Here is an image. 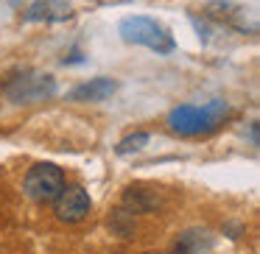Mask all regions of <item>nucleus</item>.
I'll return each instance as SVG.
<instances>
[{
	"instance_id": "1",
	"label": "nucleus",
	"mask_w": 260,
	"mask_h": 254,
	"mask_svg": "<svg viewBox=\"0 0 260 254\" xmlns=\"http://www.w3.org/2000/svg\"><path fill=\"white\" fill-rule=\"evenodd\" d=\"M230 115V106L224 101H207V103H182L168 115V129L179 137H202L215 131L224 118Z\"/></svg>"
},
{
	"instance_id": "2",
	"label": "nucleus",
	"mask_w": 260,
	"mask_h": 254,
	"mask_svg": "<svg viewBox=\"0 0 260 254\" xmlns=\"http://www.w3.org/2000/svg\"><path fill=\"white\" fill-rule=\"evenodd\" d=\"M118 31H120V37H123V42L151 48V51H157V53H171L176 48V42H174V37L168 34V28H162V25L151 17H126V20H120Z\"/></svg>"
},
{
	"instance_id": "3",
	"label": "nucleus",
	"mask_w": 260,
	"mask_h": 254,
	"mask_svg": "<svg viewBox=\"0 0 260 254\" xmlns=\"http://www.w3.org/2000/svg\"><path fill=\"white\" fill-rule=\"evenodd\" d=\"M23 190L31 201L37 204H48L64 190V170L56 168L51 162H40L25 173L23 179Z\"/></svg>"
},
{
	"instance_id": "4",
	"label": "nucleus",
	"mask_w": 260,
	"mask_h": 254,
	"mask_svg": "<svg viewBox=\"0 0 260 254\" xmlns=\"http://www.w3.org/2000/svg\"><path fill=\"white\" fill-rule=\"evenodd\" d=\"M56 92V79L42 73H20L14 79H9V84H3V95L12 103H34L45 101Z\"/></svg>"
},
{
	"instance_id": "5",
	"label": "nucleus",
	"mask_w": 260,
	"mask_h": 254,
	"mask_svg": "<svg viewBox=\"0 0 260 254\" xmlns=\"http://www.w3.org/2000/svg\"><path fill=\"white\" fill-rule=\"evenodd\" d=\"M56 207H53V212H56V218L62 221V224H79V221H84L87 215H90L92 209V201H90V193L84 190V187H68L64 185V190L59 193L56 198Z\"/></svg>"
},
{
	"instance_id": "6",
	"label": "nucleus",
	"mask_w": 260,
	"mask_h": 254,
	"mask_svg": "<svg viewBox=\"0 0 260 254\" xmlns=\"http://www.w3.org/2000/svg\"><path fill=\"white\" fill-rule=\"evenodd\" d=\"M73 17V6L68 0H37L25 9V23H64Z\"/></svg>"
},
{
	"instance_id": "7",
	"label": "nucleus",
	"mask_w": 260,
	"mask_h": 254,
	"mask_svg": "<svg viewBox=\"0 0 260 254\" xmlns=\"http://www.w3.org/2000/svg\"><path fill=\"white\" fill-rule=\"evenodd\" d=\"M115 90H118V84H115L112 79H90L87 84H81V87H76L73 92H70V101H90V103H95V101H107L109 95H115Z\"/></svg>"
},
{
	"instance_id": "8",
	"label": "nucleus",
	"mask_w": 260,
	"mask_h": 254,
	"mask_svg": "<svg viewBox=\"0 0 260 254\" xmlns=\"http://www.w3.org/2000/svg\"><path fill=\"white\" fill-rule=\"evenodd\" d=\"M123 204L129 212H140V215H148L159 207V198L154 190H143V187H129L123 193Z\"/></svg>"
},
{
	"instance_id": "9",
	"label": "nucleus",
	"mask_w": 260,
	"mask_h": 254,
	"mask_svg": "<svg viewBox=\"0 0 260 254\" xmlns=\"http://www.w3.org/2000/svg\"><path fill=\"white\" fill-rule=\"evenodd\" d=\"M210 248V235L207 232H185L176 243V254H202Z\"/></svg>"
},
{
	"instance_id": "10",
	"label": "nucleus",
	"mask_w": 260,
	"mask_h": 254,
	"mask_svg": "<svg viewBox=\"0 0 260 254\" xmlns=\"http://www.w3.org/2000/svg\"><path fill=\"white\" fill-rule=\"evenodd\" d=\"M109 226H112L115 235H120V237L135 235V212H129V209H115Z\"/></svg>"
},
{
	"instance_id": "11",
	"label": "nucleus",
	"mask_w": 260,
	"mask_h": 254,
	"mask_svg": "<svg viewBox=\"0 0 260 254\" xmlns=\"http://www.w3.org/2000/svg\"><path fill=\"white\" fill-rule=\"evenodd\" d=\"M146 142H148V134H146V131L129 134V137H123V140L118 142V154H120V157H126V154H132V151H140Z\"/></svg>"
},
{
	"instance_id": "12",
	"label": "nucleus",
	"mask_w": 260,
	"mask_h": 254,
	"mask_svg": "<svg viewBox=\"0 0 260 254\" xmlns=\"http://www.w3.org/2000/svg\"><path fill=\"white\" fill-rule=\"evenodd\" d=\"M249 137H252V146H257V123L249 126Z\"/></svg>"
}]
</instances>
